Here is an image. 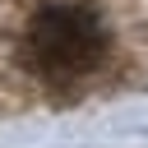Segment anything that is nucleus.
<instances>
[{
	"label": "nucleus",
	"mask_w": 148,
	"mask_h": 148,
	"mask_svg": "<svg viewBox=\"0 0 148 148\" xmlns=\"http://www.w3.org/2000/svg\"><path fill=\"white\" fill-rule=\"evenodd\" d=\"M28 65L51 83H74L92 74L106 56V28L88 5H46L32 14L23 37Z\"/></svg>",
	"instance_id": "nucleus-1"
}]
</instances>
